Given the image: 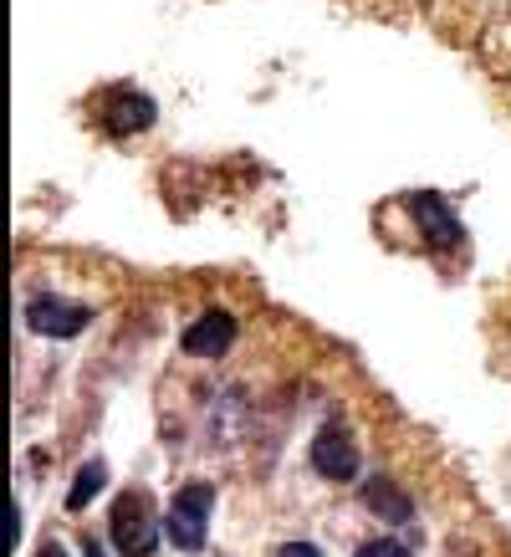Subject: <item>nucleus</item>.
<instances>
[{
    "mask_svg": "<svg viewBox=\"0 0 511 557\" xmlns=\"http://www.w3.org/2000/svg\"><path fill=\"white\" fill-rule=\"evenodd\" d=\"M153 119H159V108H153V98L134 92V87H119L113 98L102 102V123H108L113 134H144V128H149Z\"/></svg>",
    "mask_w": 511,
    "mask_h": 557,
    "instance_id": "6",
    "label": "nucleus"
},
{
    "mask_svg": "<svg viewBox=\"0 0 511 557\" xmlns=\"http://www.w3.org/2000/svg\"><path fill=\"white\" fill-rule=\"evenodd\" d=\"M353 557H414L404 547V542H389V537H374V542H363V547H358Z\"/></svg>",
    "mask_w": 511,
    "mask_h": 557,
    "instance_id": "10",
    "label": "nucleus"
},
{
    "mask_svg": "<svg viewBox=\"0 0 511 557\" xmlns=\"http://www.w3.org/2000/svg\"><path fill=\"white\" fill-rule=\"evenodd\" d=\"M210 511H215V486L204 481H189L185 491H174L170 517H164V532L179 553H200L204 547V527H210Z\"/></svg>",
    "mask_w": 511,
    "mask_h": 557,
    "instance_id": "1",
    "label": "nucleus"
},
{
    "mask_svg": "<svg viewBox=\"0 0 511 557\" xmlns=\"http://www.w3.org/2000/svg\"><path fill=\"white\" fill-rule=\"evenodd\" d=\"M26 322H32V333H41V338H77L87 322H92V312L77 302H62V297H32L26 302Z\"/></svg>",
    "mask_w": 511,
    "mask_h": 557,
    "instance_id": "3",
    "label": "nucleus"
},
{
    "mask_svg": "<svg viewBox=\"0 0 511 557\" xmlns=\"http://www.w3.org/2000/svg\"><path fill=\"white\" fill-rule=\"evenodd\" d=\"M230 343H236V318H230V312H204L200 322L185 327L179 348H185L189 358H221Z\"/></svg>",
    "mask_w": 511,
    "mask_h": 557,
    "instance_id": "5",
    "label": "nucleus"
},
{
    "mask_svg": "<svg viewBox=\"0 0 511 557\" xmlns=\"http://www.w3.org/2000/svg\"><path fill=\"white\" fill-rule=\"evenodd\" d=\"M36 557H67V547H62V542H47V547H41Z\"/></svg>",
    "mask_w": 511,
    "mask_h": 557,
    "instance_id": "12",
    "label": "nucleus"
},
{
    "mask_svg": "<svg viewBox=\"0 0 511 557\" xmlns=\"http://www.w3.org/2000/svg\"><path fill=\"white\" fill-rule=\"evenodd\" d=\"M363 507L374 511V517H384V522H409V517H414L404 491L394 486V481H378V475L363 486Z\"/></svg>",
    "mask_w": 511,
    "mask_h": 557,
    "instance_id": "8",
    "label": "nucleus"
},
{
    "mask_svg": "<svg viewBox=\"0 0 511 557\" xmlns=\"http://www.w3.org/2000/svg\"><path fill=\"white\" fill-rule=\"evenodd\" d=\"M108 527H113V542H119L123 557H149L159 547V522H153V507L144 491H123L113 502Z\"/></svg>",
    "mask_w": 511,
    "mask_h": 557,
    "instance_id": "2",
    "label": "nucleus"
},
{
    "mask_svg": "<svg viewBox=\"0 0 511 557\" xmlns=\"http://www.w3.org/2000/svg\"><path fill=\"white\" fill-rule=\"evenodd\" d=\"M276 557H323V553H317L312 542H287V547H282Z\"/></svg>",
    "mask_w": 511,
    "mask_h": 557,
    "instance_id": "11",
    "label": "nucleus"
},
{
    "mask_svg": "<svg viewBox=\"0 0 511 557\" xmlns=\"http://www.w3.org/2000/svg\"><path fill=\"white\" fill-rule=\"evenodd\" d=\"M102 486H108V466H102V460H87L83 471H77V481H72V491H67V511H83Z\"/></svg>",
    "mask_w": 511,
    "mask_h": 557,
    "instance_id": "9",
    "label": "nucleus"
},
{
    "mask_svg": "<svg viewBox=\"0 0 511 557\" xmlns=\"http://www.w3.org/2000/svg\"><path fill=\"white\" fill-rule=\"evenodd\" d=\"M312 466H317V475H327V481H353L358 475L353 435H348L342 424H327L323 435L312 440Z\"/></svg>",
    "mask_w": 511,
    "mask_h": 557,
    "instance_id": "4",
    "label": "nucleus"
},
{
    "mask_svg": "<svg viewBox=\"0 0 511 557\" xmlns=\"http://www.w3.org/2000/svg\"><path fill=\"white\" fill-rule=\"evenodd\" d=\"M87 557H102V547H98V542H87Z\"/></svg>",
    "mask_w": 511,
    "mask_h": 557,
    "instance_id": "13",
    "label": "nucleus"
},
{
    "mask_svg": "<svg viewBox=\"0 0 511 557\" xmlns=\"http://www.w3.org/2000/svg\"><path fill=\"white\" fill-rule=\"evenodd\" d=\"M414 215H420V231H425V240L435 251H456L460 240H465L460 220L450 215V205L440 195H414Z\"/></svg>",
    "mask_w": 511,
    "mask_h": 557,
    "instance_id": "7",
    "label": "nucleus"
}]
</instances>
